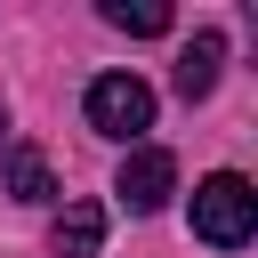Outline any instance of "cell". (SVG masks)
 I'll use <instances>...</instances> for the list:
<instances>
[{
	"mask_svg": "<svg viewBox=\"0 0 258 258\" xmlns=\"http://www.w3.org/2000/svg\"><path fill=\"white\" fill-rule=\"evenodd\" d=\"M194 234H202L210 250H242V242L258 234V194H250L242 169H218V177L194 185Z\"/></svg>",
	"mask_w": 258,
	"mask_h": 258,
	"instance_id": "1",
	"label": "cell"
},
{
	"mask_svg": "<svg viewBox=\"0 0 258 258\" xmlns=\"http://www.w3.org/2000/svg\"><path fill=\"white\" fill-rule=\"evenodd\" d=\"M89 129L129 145L137 129H153V89H145L137 73H97V81H89Z\"/></svg>",
	"mask_w": 258,
	"mask_h": 258,
	"instance_id": "2",
	"label": "cell"
},
{
	"mask_svg": "<svg viewBox=\"0 0 258 258\" xmlns=\"http://www.w3.org/2000/svg\"><path fill=\"white\" fill-rule=\"evenodd\" d=\"M113 194H121V202H129V210L145 218V210H161V202L177 194V161H169L161 145H137V153L121 161V177H113Z\"/></svg>",
	"mask_w": 258,
	"mask_h": 258,
	"instance_id": "3",
	"label": "cell"
},
{
	"mask_svg": "<svg viewBox=\"0 0 258 258\" xmlns=\"http://www.w3.org/2000/svg\"><path fill=\"white\" fill-rule=\"evenodd\" d=\"M48 250L56 258H97L105 250V202H64L56 226H48Z\"/></svg>",
	"mask_w": 258,
	"mask_h": 258,
	"instance_id": "4",
	"label": "cell"
},
{
	"mask_svg": "<svg viewBox=\"0 0 258 258\" xmlns=\"http://www.w3.org/2000/svg\"><path fill=\"white\" fill-rule=\"evenodd\" d=\"M218 64H226V40H218V32H194V40H185V56H177V97H185V105H202V97L218 89Z\"/></svg>",
	"mask_w": 258,
	"mask_h": 258,
	"instance_id": "5",
	"label": "cell"
},
{
	"mask_svg": "<svg viewBox=\"0 0 258 258\" xmlns=\"http://www.w3.org/2000/svg\"><path fill=\"white\" fill-rule=\"evenodd\" d=\"M0 185H8L16 202H56V169H48V153H40V145H8Z\"/></svg>",
	"mask_w": 258,
	"mask_h": 258,
	"instance_id": "6",
	"label": "cell"
},
{
	"mask_svg": "<svg viewBox=\"0 0 258 258\" xmlns=\"http://www.w3.org/2000/svg\"><path fill=\"white\" fill-rule=\"evenodd\" d=\"M105 24L129 40H153V32H169V8L161 0H105Z\"/></svg>",
	"mask_w": 258,
	"mask_h": 258,
	"instance_id": "7",
	"label": "cell"
},
{
	"mask_svg": "<svg viewBox=\"0 0 258 258\" xmlns=\"http://www.w3.org/2000/svg\"><path fill=\"white\" fill-rule=\"evenodd\" d=\"M0 129H8V113H0Z\"/></svg>",
	"mask_w": 258,
	"mask_h": 258,
	"instance_id": "8",
	"label": "cell"
}]
</instances>
